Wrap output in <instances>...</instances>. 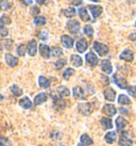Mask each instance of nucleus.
I'll return each instance as SVG.
<instances>
[{"mask_svg": "<svg viewBox=\"0 0 136 146\" xmlns=\"http://www.w3.org/2000/svg\"><path fill=\"white\" fill-rule=\"evenodd\" d=\"M57 93L60 94L61 96H63V97H68V96L70 95L69 90H68L66 86H63V85H61V86L57 88Z\"/></svg>", "mask_w": 136, "mask_h": 146, "instance_id": "nucleus-28", "label": "nucleus"}, {"mask_svg": "<svg viewBox=\"0 0 136 146\" xmlns=\"http://www.w3.org/2000/svg\"><path fill=\"white\" fill-rule=\"evenodd\" d=\"M127 90H128V93L130 94L131 96L136 97V86L135 85H133V86H129Z\"/></svg>", "mask_w": 136, "mask_h": 146, "instance_id": "nucleus-41", "label": "nucleus"}, {"mask_svg": "<svg viewBox=\"0 0 136 146\" xmlns=\"http://www.w3.org/2000/svg\"><path fill=\"white\" fill-rule=\"evenodd\" d=\"M47 94L46 93H40L38 95H36L35 98H34V105L35 106H38V105H42L43 102H45L47 100Z\"/></svg>", "mask_w": 136, "mask_h": 146, "instance_id": "nucleus-19", "label": "nucleus"}, {"mask_svg": "<svg viewBox=\"0 0 136 146\" xmlns=\"http://www.w3.org/2000/svg\"><path fill=\"white\" fill-rule=\"evenodd\" d=\"M38 36H40V38L42 41H46L47 37H48V33H47V31H40Z\"/></svg>", "mask_w": 136, "mask_h": 146, "instance_id": "nucleus-42", "label": "nucleus"}, {"mask_svg": "<svg viewBox=\"0 0 136 146\" xmlns=\"http://www.w3.org/2000/svg\"><path fill=\"white\" fill-rule=\"evenodd\" d=\"M115 96H116V92L112 88H108L104 91V97L108 102H114L115 100Z\"/></svg>", "mask_w": 136, "mask_h": 146, "instance_id": "nucleus-15", "label": "nucleus"}, {"mask_svg": "<svg viewBox=\"0 0 136 146\" xmlns=\"http://www.w3.org/2000/svg\"><path fill=\"white\" fill-rule=\"evenodd\" d=\"M46 18H45L44 16H36L35 18H34V24L36 25V26H43V25L46 24Z\"/></svg>", "mask_w": 136, "mask_h": 146, "instance_id": "nucleus-36", "label": "nucleus"}, {"mask_svg": "<svg viewBox=\"0 0 136 146\" xmlns=\"http://www.w3.org/2000/svg\"><path fill=\"white\" fill-rule=\"evenodd\" d=\"M101 68H102V70L105 74H112L113 72V67L110 60H102V62H101Z\"/></svg>", "mask_w": 136, "mask_h": 146, "instance_id": "nucleus-18", "label": "nucleus"}, {"mask_svg": "<svg viewBox=\"0 0 136 146\" xmlns=\"http://www.w3.org/2000/svg\"><path fill=\"white\" fill-rule=\"evenodd\" d=\"M1 21H3L5 25H8V24H11V18H9L8 16H2L1 18H0Z\"/></svg>", "mask_w": 136, "mask_h": 146, "instance_id": "nucleus-43", "label": "nucleus"}, {"mask_svg": "<svg viewBox=\"0 0 136 146\" xmlns=\"http://www.w3.org/2000/svg\"><path fill=\"white\" fill-rule=\"evenodd\" d=\"M52 99H53V107L56 110H63L66 107V102L63 100L61 96H57L55 94H52Z\"/></svg>", "mask_w": 136, "mask_h": 146, "instance_id": "nucleus-1", "label": "nucleus"}, {"mask_svg": "<svg viewBox=\"0 0 136 146\" xmlns=\"http://www.w3.org/2000/svg\"><path fill=\"white\" fill-rule=\"evenodd\" d=\"M37 1V3L38 4H44L46 2V0H36Z\"/></svg>", "mask_w": 136, "mask_h": 146, "instance_id": "nucleus-49", "label": "nucleus"}, {"mask_svg": "<svg viewBox=\"0 0 136 146\" xmlns=\"http://www.w3.org/2000/svg\"><path fill=\"white\" fill-rule=\"evenodd\" d=\"M11 142L4 137H0V146H10Z\"/></svg>", "mask_w": 136, "mask_h": 146, "instance_id": "nucleus-40", "label": "nucleus"}, {"mask_svg": "<svg viewBox=\"0 0 136 146\" xmlns=\"http://www.w3.org/2000/svg\"><path fill=\"white\" fill-rule=\"evenodd\" d=\"M72 93H73V97L76 99H85L84 91L81 86H75L72 90Z\"/></svg>", "mask_w": 136, "mask_h": 146, "instance_id": "nucleus-11", "label": "nucleus"}, {"mask_svg": "<svg viewBox=\"0 0 136 146\" xmlns=\"http://www.w3.org/2000/svg\"><path fill=\"white\" fill-rule=\"evenodd\" d=\"M81 143L83 144V145H85V146H89V145H92V140L90 139V137L88 135V134H82L81 135Z\"/></svg>", "mask_w": 136, "mask_h": 146, "instance_id": "nucleus-27", "label": "nucleus"}, {"mask_svg": "<svg viewBox=\"0 0 136 146\" xmlns=\"http://www.w3.org/2000/svg\"><path fill=\"white\" fill-rule=\"evenodd\" d=\"M119 145L120 146H132V140L128 137V133L124 132L121 134L119 138Z\"/></svg>", "mask_w": 136, "mask_h": 146, "instance_id": "nucleus-10", "label": "nucleus"}, {"mask_svg": "<svg viewBox=\"0 0 136 146\" xmlns=\"http://www.w3.org/2000/svg\"><path fill=\"white\" fill-rule=\"evenodd\" d=\"M20 2L26 4V5H31L33 3V0H20Z\"/></svg>", "mask_w": 136, "mask_h": 146, "instance_id": "nucleus-44", "label": "nucleus"}, {"mask_svg": "<svg viewBox=\"0 0 136 146\" xmlns=\"http://www.w3.org/2000/svg\"><path fill=\"white\" fill-rule=\"evenodd\" d=\"M72 5H80L82 3V0H70Z\"/></svg>", "mask_w": 136, "mask_h": 146, "instance_id": "nucleus-45", "label": "nucleus"}, {"mask_svg": "<svg viewBox=\"0 0 136 146\" xmlns=\"http://www.w3.org/2000/svg\"><path fill=\"white\" fill-rule=\"evenodd\" d=\"M88 8H89V11L92 12L94 18H98L101 15L102 11H103L102 7H100V5H89Z\"/></svg>", "mask_w": 136, "mask_h": 146, "instance_id": "nucleus-12", "label": "nucleus"}, {"mask_svg": "<svg viewBox=\"0 0 136 146\" xmlns=\"http://www.w3.org/2000/svg\"><path fill=\"white\" fill-rule=\"evenodd\" d=\"M129 38H130L131 41H136V33H132V34L129 36Z\"/></svg>", "mask_w": 136, "mask_h": 146, "instance_id": "nucleus-46", "label": "nucleus"}, {"mask_svg": "<svg viewBox=\"0 0 136 146\" xmlns=\"http://www.w3.org/2000/svg\"><path fill=\"white\" fill-rule=\"evenodd\" d=\"M40 53L44 59H49V58H50V53H51V49L49 48L47 45L40 44Z\"/></svg>", "mask_w": 136, "mask_h": 146, "instance_id": "nucleus-8", "label": "nucleus"}, {"mask_svg": "<svg viewBox=\"0 0 136 146\" xmlns=\"http://www.w3.org/2000/svg\"><path fill=\"white\" fill-rule=\"evenodd\" d=\"M77 146H85V145H83L82 143H80V144H78V145H77Z\"/></svg>", "mask_w": 136, "mask_h": 146, "instance_id": "nucleus-51", "label": "nucleus"}, {"mask_svg": "<svg viewBox=\"0 0 136 146\" xmlns=\"http://www.w3.org/2000/svg\"><path fill=\"white\" fill-rule=\"evenodd\" d=\"M63 54V50L61 48H59V47H53V48L51 49V56L52 57H61Z\"/></svg>", "mask_w": 136, "mask_h": 146, "instance_id": "nucleus-33", "label": "nucleus"}, {"mask_svg": "<svg viewBox=\"0 0 136 146\" xmlns=\"http://www.w3.org/2000/svg\"><path fill=\"white\" fill-rule=\"evenodd\" d=\"M2 99H3V96H2L1 94H0V100H2Z\"/></svg>", "mask_w": 136, "mask_h": 146, "instance_id": "nucleus-50", "label": "nucleus"}, {"mask_svg": "<svg viewBox=\"0 0 136 146\" xmlns=\"http://www.w3.org/2000/svg\"><path fill=\"white\" fill-rule=\"evenodd\" d=\"M11 92H12L13 95L16 96V97H19V96L22 95V90L20 89L19 86H17L16 84H13L12 86H11Z\"/></svg>", "mask_w": 136, "mask_h": 146, "instance_id": "nucleus-29", "label": "nucleus"}, {"mask_svg": "<svg viewBox=\"0 0 136 146\" xmlns=\"http://www.w3.org/2000/svg\"><path fill=\"white\" fill-rule=\"evenodd\" d=\"M100 124L102 126V128L105 130H108V129H112L113 128V123L112 121L108 117H102L100 119Z\"/></svg>", "mask_w": 136, "mask_h": 146, "instance_id": "nucleus-20", "label": "nucleus"}, {"mask_svg": "<svg viewBox=\"0 0 136 146\" xmlns=\"http://www.w3.org/2000/svg\"><path fill=\"white\" fill-rule=\"evenodd\" d=\"M19 105L21 106L24 109H30L31 106H32V102H31V100H30L28 97H24L19 100Z\"/></svg>", "mask_w": 136, "mask_h": 146, "instance_id": "nucleus-26", "label": "nucleus"}, {"mask_svg": "<svg viewBox=\"0 0 136 146\" xmlns=\"http://www.w3.org/2000/svg\"><path fill=\"white\" fill-rule=\"evenodd\" d=\"M113 80H114V82L116 83L117 86L120 88V89H128L129 88L127 80H125L122 76H120L119 74H115V75L113 76Z\"/></svg>", "mask_w": 136, "mask_h": 146, "instance_id": "nucleus-2", "label": "nucleus"}, {"mask_svg": "<svg viewBox=\"0 0 136 146\" xmlns=\"http://www.w3.org/2000/svg\"><path fill=\"white\" fill-rule=\"evenodd\" d=\"M78 110H79V112L82 113L83 115H89V114L92 113V107L90 104H80V105L78 106Z\"/></svg>", "mask_w": 136, "mask_h": 146, "instance_id": "nucleus-4", "label": "nucleus"}, {"mask_svg": "<svg viewBox=\"0 0 136 146\" xmlns=\"http://www.w3.org/2000/svg\"><path fill=\"white\" fill-rule=\"evenodd\" d=\"M127 124H128V123H127V119L123 118L122 116H118V117L116 118V127L118 131H121V130L127 126Z\"/></svg>", "mask_w": 136, "mask_h": 146, "instance_id": "nucleus-21", "label": "nucleus"}, {"mask_svg": "<svg viewBox=\"0 0 136 146\" xmlns=\"http://www.w3.org/2000/svg\"><path fill=\"white\" fill-rule=\"evenodd\" d=\"M135 26H136V21H135Z\"/></svg>", "mask_w": 136, "mask_h": 146, "instance_id": "nucleus-53", "label": "nucleus"}, {"mask_svg": "<svg viewBox=\"0 0 136 146\" xmlns=\"http://www.w3.org/2000/svg\"><path fill=\"white\" fill-rule=\"evenodd\" d=\"M62 13L64 14V16L66 17H73L76 15V10L73 8H68V9H64Z\"/></svg>", "mask_w": 136, "mask_h": 146, "instance_id": "nucleus-30", "label": "nucleus"}, {"mask_svg": "<svg viewBox=\"0 0 136 146\" xmlns=\"http://www.w3.org/2000/svg\"><path fill=\"white\" fill-rule=\"evenodd\" d=\"M4 58H5L7 63H8L11 67H14V66H16V65L18 64V60H17V58L14 57V56L11 54V53H5Z\"/></svg>", "mask_w": 136, "mask_h": 146, "instance_id": "nucleus-16", "label": "nucleus"}, {"mask_svg": "<svg viewBox=\"0 0 136 146\" xmlns=\"http://www.w3.org/2000/svg\"><path fill=\"white\" fill-rule=\"evenodd\" d=\"M70 62H71V64L73 66H76V67H79L82 65L83 61H82V58L80 56H78V54H72L71 58H70Z\"/></svg>", "mask_w": 136, "mask_h": 146, "instance_id": "nucleus-22", "label": "nucleus"}, {"mask_svg": "<svg viewBox=\"0 0 136 146\" xmlns=\"http://www.w3.org/2000/svg\"><path fill=\"white\" fill-rule=\"evenodd\" d=\"M0 7H1V9H3V10H9L11 5H10L9 0H0Z\"/></svg>", "mask_w": 136, "mask_h": 146, "instance_id": "nucleus-39", "label": "nucleus"}, {"mask_svg": "<svg viewBox=\"0 0 136 146\" xmlns=\"http://www.w3.org/2000/svg\"><path fill=\"white\" fill-rule=\"evenodd\" d=\"M83 31H84V33L87 35V36H92V34H94V29H92V26H89V25H86L84 27V29H83Z\"/></svg>", "mask_w": 136, "mask_h": 146, "instance_id": "nucleus-37", "label": "nucleus"}, {"mask_svg": "<svg viewBox=\"0 0 136 146\" xmlns=\"http://www.w3.org/2000/svg\"><path fill=\"white\" fill-rule=\"evenodd\" d=\"M0 10H1V7H0Z\"/></svg>", "mask_w": 136, "mask_h": 146, "instance_id": "nucleus-54", "label": "nucleus"}, {"mask_svg": "<svg viewBox=\"0 0 136 146\" xmlns=\"http://www.w3.org/2000/svg\"><path fill=\"white\" fill-rule=\"evenodd\" d=\"M85 60H86V62H87L90 66H96V65L98 64V62H99L97 56L94 52H88L87 54L85 56Z\"/></svg>", "mask_w": 136, "mask_h": 146, "instance_id": "nucleus-7", "label": "nucleus"}, {"mask_svg": "<svg viewBox=\"0 0 136 146\" xmlns=\"http://www.w3.org/2000/svg\"><path fill=\"white\" fill-rule=\"evenodd\" d=\"M73 74H75V70L72 68H66L64 72H63V78H64L65 80H68Z\"/></svg>", "mask_w": 136, "mask_h": 146, "instance_id": "nucleus-34", "label": "nucleus"}, {"mask_svg": "<svg viewBox=\"0 0 136 146\" xmlns=\"http://www.w3.org/2000/svg\"><path fill=\"white\" fill-rule=\"evenodd\" d=\"M79 16L82 21H88L90 19V17H89V14L87 13V10L85 8H81L79 9Z\"/></svg>", "mask_w": 136, "mask_h": 146, "instance_id": "nucleus-24", "label": "nucleus"}, {"mask_svg": "<svg viewBox=\"0 0 136 146\" xmlns=\"http://www.w3.org/2000/svg\"><path fill=\"white\" fill-rule=\"evenodd\" d=\"M121 113H123L124 112V114H128V110L127 109H123V108H120V110H119Z\"/></svg>", "mask_w": 136, "mask_h": 146, "instance_id": "nucleus-48", "label": "nucleus"}, {"mask_svg": "<svg viewBox=\"0 0 136 146\" xmlns=\"http://www.w3.org/2000/svg\"><path fill=\"white\" fill-rule=\"evenodd\" d=\"M67 28L73 34H77L80 30V23L78 21H69L67 23Z\"/></svg>", "mask_w": 136, "mask_h": 146, "instance_id": "nucleus-5", "label": "nucleus"}, {"mask_svg": "<svg viewBox=\"0 0 136 146\" xmlns=\"http://www.w3.org/2000/svg\"><path fill=\"white\" fill-rule=\"evenodd\" d=\"M104 140L108 144H113V143L116 141V132H114V131L108 132V133L105 134V137H104Z\"/></svg>", "mask_w": 136, "mask_h": 146, "instance_id": "nucleus-23", "label": "nucleus"}, {"mask_svg": "<svg viewBox=\"0 0 136 146\" xmlns=\"http://www.w3.org/2000/svg\"><path fill=\"white\" fill-rule=\"evenodd\" d=\"M4 25L5 24L0 19V36H7V35L9 34V30L5 28Z\"/></svg>", "mask_w": 136, "mask_h": 146, "instance_id": "nucleus-32", "label": "nucleus"}, {"mask_svg": "<svg viewBox=\"0 0 136 146\" xmlns=\"http://www.w3.org/2000/svg\"><path fill=\"white\" fill-rule=\"evenodd\" d=\"M64 65H66V60L65 59H60L59 61L55 62V69H61L64 67Z\"/></svg>", "mask_w": 136, "mask_h": 146, "instance_id": "nucleus-38", "label": "nucleus"}, {"mask_svg": "<svg viewBox=\"0 0 136 146\" xmlns=\"http://www.w3.org/2000/svg\"><path fill=\"white\" fill-rule=\"evenodd\" d=\"M38 84H40V86L43 88V89H48L49 86H50V81H49L46 77L40 76V77L38 78Z\"/></svg>", "mask_w": 136, "mask_h": 146, "instance_id": "nucleus-25", "label": "nucleus"}, {"mask_svg": "<svg viewBox=\"0 0 136 146\" xmlns=\"http://www.w3.org/2000/svg\"><path fill=\"white\" fill-rule=\"evenodd\" d=\"M90 1H94V2H98L99 0H90Z\"/></svg>", "mask_w": 136, "mask_h": 146, "instance_id": "nucleus-52", "label": "nucleus"}, {"mask_svg": "<svg viewBox=\"0 0 136 146\" xmlns=\"http://www.w3.org/2000/svg\"><path fill=\"white\" fill-rule=\"evenodd\" d=\"M37 51V44H36L35 40H31L28 44V52L31 57H34Z\"/></svg>", "mask_w": 136, "mask_h": 146, "instance_id": "nucleus-17", "label": "nucleus"}, {"mask_svg": "<svg viewBox=\"0 0 136 146\" xmlns=\"http://www.w3.org/2000/svg\"><path fill=\"white\" fill-rule=\"evenodd\" d=\"M61 42H62V44H63L65 48L69 49L73 46V38L70 37L69 35H63L62 38H61Z\"/></svg>", "mask_w": 136, "mask_h": 146, "instance_id": "nucleus-14", "label": "nucleus"}, {"mask_svg": "<svg viewBox=\"0 0 136 146\" xmlns=\"http://www.w3.org/2000/svg\"><path fill=\"white\" fill-rule=\"evenodd\" d=\"M32 13H34L33 15H36V14L38 13V9H37V8H33L32 9Z\"/></svg>", "mask_w": 136, "mask_h": 146, "instance_id": "nucleus-47", "label": "nucleus"}, {"mask_svg": "<svg viewBox=\"0 0 136 146\" xmlns=\"http://www.w3.org/2000/svg\"><path fill=\"white\" fill-rule=\"evenodd\" d=\"M118 102H119L120 105H130V98L127 96V95H123V94H121L119 95V97H118Z\"/></svg>", "mask_w": 136, "mask_h": 146, "instance_id": "nucleus-31", "label": "nucleus"}, {"mask_svg": "<svg viewBox=\"0 0 136 146\" xmlns=\"http://www.w3.org/2000/svg\"><path fill=\"white\" fill-rule=\"evenodd\" d=\"M102 111H103V113H104V114H106L108 116H110V117H112V116H114V115L116 114L117 109L115 108V106H114V105L108 104V105H105V106L103 107V109H102Z\"/></svg>", "mask_w": 136, "mask_h": 146, "instance_id": "nucleus-6", "label": "nucleus"}, {"mask_svg": "<svg viewBox=\"0 0 136 146\" xmlns=\"http://www.w3.org/2000/svg\"><path fill=\"white\" fill-rule=\"evenodd\" d=\"M28 50V47H26V45L21 44L18 46V48H17V53H18V56L20 57H24V54H26V51Z\"/></svg>", "mask_w": 136, "mask_h": 146, "instance_id": "nucleus-35", "label": "nucleus"}, {"mask_svg": "<svg viewBox=\"0 0 136 146\" xmlns=\"http://www.w3.org/2000/svg\"><path fill=\"white\" fill-rule=\"evenodd\" d=\"M76 47H77V50H78L79 52H81V53L85 52V50H86L88 47L87 42L85 41V38H80L79 41L77 42Z\"/></svg>", "mask_w": 136, "mask_h": 146, "instance_id": "nucleus-13", "label": "nucleus"}, {"mask_svg": "<svg viewBox=\"0 0 136 146\" xmlns=\"http://www.w3.org/2000/svg\"><path fill=\"white\" fill-rule=\"evenodd\" d=\"M120 59H121V60H124V61H127V62H132L133 59H134V54H133V52L130 49H125V50H123V51L121 52V54H120Z\"/></svg>", "mask_w": 136, "mask_h": 146, "instance_id": "nucleus-9", "label": "nucleus"}, {"mask_svg": "<svg viewBox=\"0 0 136 146\" xmlns=\"http://www.w3.org/2000/svg\"><path fill=\"white\" fill-rule=\"evenodd\" d=\"M94 49L96 50L98 54L101 56V57H103L105 54H108V47L106 45L102 44V43H99V42H95L94 43Z\"/></svg>", "mask_w": 136, "mask_h": 146, "instance_id": "nucleus-3", "label": "nucleus"}]
</instances>
